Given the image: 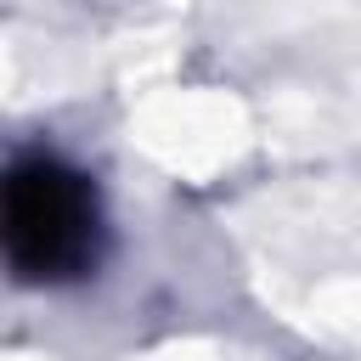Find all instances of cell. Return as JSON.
I'll list each match as a JSON object with an SVG mask.
<instances>
[{
  "label": "cell",
  "instance_id": "obj_1",
  "mask_svg": "<svg viewBox=\"0 0 361 361\" xmlns=\"http://www.w3.org/2000/svg\"><path fill=\"white\" fill-rule=\"evenodd\" d=\"M6 265L28 288H68L96 276L107 254V214L96 180L62 152H23L0 192Z\"/></svg>",
  "mask_w": 361,
  "mask_h": 361
}]
</instances>
